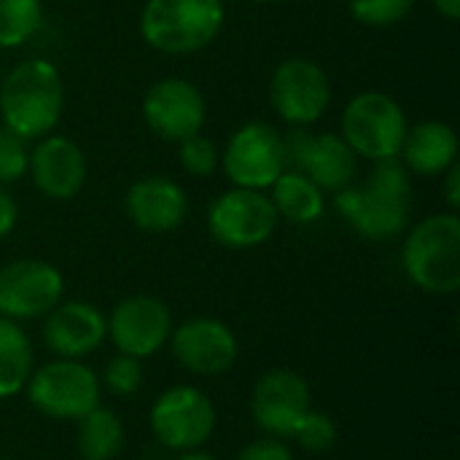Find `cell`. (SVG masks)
Returning a JSON list of instances; mask_svg holds the SVG:
<instances>
[{"label": "cell", "mask_w": 460, "mask_h": 460, "mask_svg": "<svg viewBox=\"0 0 460 460\" xmlns=\"http://www.w3.org/2000/svg\"><path fill=\"white\" fill-rule=\"evenodd\" d=\"M372 172L361 183H350L334 194L340 216L367 240L385 243L410 226L412 175L399 159L372 162Z\"/></svg>", "instance_id": "cell-1"}, {"label": "cell", "mask_w": 460, "mask_h": 460, "mask_svg": "<svg viewBox=\"0 0 460 460\" xmlns=\"http://www.w3.org/2000/svg\"><path fill=\"white\" fill-rule=\"evenodd\" d=\"M65 108V84L43 57H30L8 70L0 86L3 127L22 140H40L54 132Z\"/></svg>", "instance_id": "cell-2"}, {"label": "cell", "mask_w": 460, "mask_h": 460, "mask_svg": "<svg viewBox=\"0 0 460 460\" xmlns=\"http://www.w3.org/2000/svg\"><path fill=\"white\" fill-rule=\"evenodd\" d=\"M402 267L410 283L426 294L447 296L460 288L458 213H434L418 221L402 245Z\"/></svg>", "instance_id": "cell-3"}, {"label": "cell", "mask_w": 460, "mask_h": 460, "mask_svg": "<svg viewBox=\"0 0 460 460\" xmlns=\"http://www.w3.org/2000/svg\"><path fill=\"white\" fill-rule=\"evenodd\" d=\"M224 19V0H146L140 35L162 54H194L221 35Z\"/></svg>", "instance_id": "cell-4"}, {"label": "cell", "mask_w": 460, "mask_h": 460, "mask_svg": "<svg viewBox=\"0 0 460 460\" xmlns=\"http://www.w3.org/2000/svg\"><path fill=\"white\" fill-rule=\"evenodd\" d=\"M35 412L49 420L75 423L94 407H100V375L86 361L51 358L49 364L32 369L22 391Z\"/></svg>", "instance_id": "cell-5"}, {"label": "cell", "mask_w": 460, "mask_h": 460, "mask_svg": "<svg viewBox=\"0 0 460 460\" xmlns=\"http://www.w3.org/2000/svg\"><path fill=\"white\" fill-rule=\"evenodd\" d=\"M410 121L404 108L385 92H358L340 116V135L358 159H399Z\"/></svg>", "instance_id": "cell-6"}, {"label": "cell", "mask_w": 460, "mask_h": 460, "mask_svg": "<svg viewBox=\"0 0 460 460\" xmlns=\"http://www.w3.org/2000/svg\"><path fill=\"white\" fill-rule=\"evenodd\" d=\"M216 407L197 385H172L148 410V429L154 439L172 453L199 450L216 431Z\"/></svg>", "instance_id": "cell-7"}, {"label": "cell", "mask_w": 460, "mask_h": 460, "mask_svg": "<svg viewBox=\"0 0 460 460\" xmlns=\"http://www.w3.org/2000/svg\"><path fill=\"white\" fill-rule=\"evenodd\" d=\"M221 167L232 186L267 191L286 164L283 132L264 121H248L232 132L221 151Z\"/></svg>", "instance_id": "cell-8"}, {"label": "cell", "mask_w": 460, "mask_h": 460, "mask_svg": "<svg viewBox=\"0 0 460 460\" xmlns=\"http://www.w3.org/2000/svg\"><path fill=\"white\" fill-rule=\"evenodd\" d=\"M278 221L280 218L270 202V194L253 189L232 186L208 208V232L218 245L229 251H251L264 245L272 237Z\"/></svg>", "instance_id": "cell-9"}, {"label": "cell", "mask_w": 460, "mask_h": 460, "mask_svg": "<svg viewBox=\"0 0 460 460\" xmlns=\"http://www.w3.org/2000/svg\"><path fill=\"white\" fill-rule=\"evenodd\" d=\"M283 146L288 170L305 172L323 194H337L356 183L358 156L342 140V135H313L307 127H291L288 135H283Z\"/></svg>", "instance_id": "cell-10"}, {"label": "cell", "mask_w": 460, "mask_h": 460, "mask_svg": "<svg viewBox=\"0 0 460 460\" xmlns=\"http://www.w3.org/2000/svg\"><path fill=\"white\" fill-rule=\"evenodd\" d=\"M270 102L286 124L310 127L332 105V78L315 59H283L270 78Z\"/></svg>", "instance_id": "cell-11"}, {"label": "cell", "mask_w": 460, "mask_h": 460, "mask_svg": "<svg viewBox=\"0 0 460 460\" xmlns=\"http://www.w3.org/2000/svg\"><path fill=\"white\" fill-rule=\"evenodd\" d=\"M65 296L62 272L43 259H16L0 267V315L35 321L51 313Z\"/></svg>", "instance_id": "cell-12"}, {"label": "cell", "mask_w": 460, "mask_h": 460, "mask_svg": "<svg viewBox=\"0 0 460 460\" xmlns=\"http://www.w3.org/2000/svg\"><path fill=\"white\" fill-rule=\"evenodd\" d=\"M108 340L113 342L116 353L135 356L140 361L156 356L170 334H172V313L170 307L151 294H132L113 305L105 315Z\"/></svg>", "instance_id": "cell-13"}, {"label": "cell", "mask_w": 460, "mask_h": 460, "mask_svg": "<svg viewBox=\"0 0 460 460\" xmlns=\"http://www.w3.org/2000/svg\"><path fill=\"white\" fill-rule=\"evenodd\" d=\"M313 410V391L294 369L264 372L251 391V418L267 437L291 442L302 418Z\"/></svg>", "instance_id": "cell-14"}, {"label": "cell", "mask_w": 460, "mask_h": 460, "mask_svg": "<svg viewBox=\"0 0 460 460\" xmlns=\"http://www.w3.org/2000/svg\"><path fill=\"white\" fill-rule=\"evenodd\" d=\"M167 345L172 358L197 377H221L240 356L237 334L218 318H189L172 326Z\"/></svg>", "instance_id": "cell-15"}, {"label": "cell", "mask_w": 460, "mask_h": 460, "mask_svg": "<svg viewBox=\"0 0 460 460\" xmlns=\"http://www.w3.org/2000/svg\"><path fill=\"white\" fill-rule=\"evenodd\" d=\"M143 119L156 137L167 143H181L202 132L208 105L202 92L191 81L172 75L148 86L143 97Z\"/></svg>", "instance_id": "cell-16"}, {"label": "cell", "mask_w": 460, "mask_h": 460, "mask_svg": "<svg viewBox=\"0 0 460 460\" xmlns=\"http://www.w3.org/2000/svg\"><path fill=\"white\" fill-rule=\"evenodd\" d=\"M40 337L54 358L86 361L108 340L105 313L84 299L59 302L43 315Z\"/></svg>", "instance_id": "cell-17"}, {"label": "cell", "mask_w": 460, "mask_h": 460, "mask_svg": "<svg viewBox=\"0 0 460 460\" xmlns=\"http://www.w3.org/2000/svg\"><path fill=\"white\" fill-rule=\"evenodd\" d=\"M27 172L35 189L57 202L73 199L86 183V156L65 135H46L30 151Z\"/></svg>", "instance_id": "cell-18"}, {"label": "cell", "mask_w": 460, "mask_h": 460, "mask_svg": "<svg viewBox=\"0 0 460 460\" xmlns=\"http://www.w3.org/2000/svg\"><path fill=\"white\" fill-rule=\"evenodd\" d=\"M127 218L148 234L175 232L189 213V197L181 183L164 175H148L135 181L124 194Z\"/></svg>", "instance_id": "cell-19"}, {"label": "cell", "mask_w": 460, "mask_h": 460, "mask_svg": "<svg viewBox=\"0 0 460 460\" xmlns=\"http://www.w3.org/2000/svg\"><path fill=\"white\" fill-rule=\"evenodd\" d=\"M458 132L447 121L429 119L407 129L399 162L410 170V175L442 178L458 162Z\"/></svg>", "instance_id": "cell-20"}, {"label": "cell", "mask_w": 460, "mask_h": 460, "mask_svg": "<svg viewBox=\"0 0 460 460\" xmlns=\"http://www.w3.org/2000/svg\"><path fill=\"white\" fill-rule=\"evenodd\" d=\"M267 191L278 218L288 224H315L326 210V194L299 170H283Z\"/></svg>", "instance_id": "cell-21"}, {"label": "cell", "mask_w": 460, "mask_h": 460, "mask_svg": "<svg viewBox=\"0 0 460 460\" xmlns=\"http://www.w3.org/2000/svg\"><path fill=\"white\" fill-rule=\"evenodd\" d=\"M35 369V350L22 323L0 315V402L24 391Z\"/></svg>", "instance_id": "cell-22"}, {"label": "cell", "mask_w": 460, "mask_h": 460, "mask_svg": "<svg viewBox=\"0 0 460 460\" xmlns=\"http://www.w3.org/2000/svg\"><path fill=\"white\" fill-rule=\"evenodd\" d=\"M75 450L81 460H116L121 456L127 431L113 410L100 404L75 420Z\"/></svg>", "instance_id": "cell-23"}, {"label": "cell", "mask_w": 460, "mask_h": 460, "mask_svg": "<svg viewBox=\"0 0 460 460\" xmlns=\"http://www.w3.org/2000/svg\"><path fill=\"white\" fill-rule=\"evenodd\" d=\"M40 0H0V49L24 46L40 27Z\"/></svg>", "instance_id": "cell-24"}, {"label": "cell", "mask_w": 460, "mask_h": 460, "mask_svg": "<svg viewBox=\"0 0 460 460\" xmlns=\"http://www.w3.org/2000/svg\"><path fill=\"white\" fill-rule=\"evenodd\" d=\"M143 377H146V369H143V361L140 358L116 353L102 367L100 388H105L116 399H129V396H135L143 388Z\"/></svg>", "instance_id": "cell-25"}, {"label": "cell", "mask_w": 460, "mask_h": 460, "mask_svg": "<svg viewBox=\"0 0 460 460\" xmlns=\"http://www.w3.org/2000/svg\"><path fill=\"white\" fill-rule=\"evenodd\" d=\"M178 162L194 178H210L221 167V148L202 132L178 143Z\"/></svg>", "instance_id": "cell-26"}, {"label": "cell", "mask_w": 460, "mask_h": 460, "mask_svg": "<svg viewBox=\"0 0 460 460\" xmlns=\"http://www.w3.org/2000/svg\"><path fill=\"white\" fill-rule=\"evenodd\" d=\"M418 0H348L356 22L364 27H394L410 16Z\"/></svg>", "instance_id": "cell-27"}, {"label": "cell", "mask_w": 460, "mask_h": 460, "mask_svg": "<svg viewBox=\"0 0 460 460\" xmlns=\"http://www.w3.org/2000/svg\"><path fill=\"white\" fill-rule=\"evenodd\" d=\"M291 442H296L307 453H329L337 445V423L332 415L313 407L296 426Z\"/></svg>", "instance_id": "cell-28"}, {"label": "cell", "mask_w": 460, "mask_h": 460, "mask_svg": "<svg viewBox=\"0 0 460 460\" xmlns=\"http://www.w3.org/2000/svg\"><path fill=\"white\" fill-rule=\"evenodd\" d=\"M30 164V151L27 140L13 135L11 129H0V186L16 183L27 175Z\"/></svg>", "instance_id": "cell-29"}, {"label": "cell", "mask_w": 460, "mask_h": 460, "mask_svg": "<svg viewBox=\"0 0 460 460\" xmlns=\"http://www.w3.org/2000/svg\"><path fill=\"white\" fill-rule=\"evenodd\" d=\"M234 460H294V450L286 439L264 434V437L248 442Z\"/></svg>", "instance_id": "cell-30"}, {"label": "cell", "mask_w": 460, "mask_h": 460, "mask_svg": "<svg viewBox=\"0 0 460 460\" xmlns=\"http://www.w3.org/2000/svg\"><path fill=\"white\" fill-rule=\"evenodd\" d=\"M16 221H19V205L13 194H8L5 186H0V240L13 232Z\"/></svg>", "instance_id": "cell-31"}, {"label": "cell", "mask_w": 460, "mask_h": 460, "mask_svg": "<svg viewBox=\"0 0 460 460\" xmlns=\"http://www.w3.org/2000/svg\"><path fill=\"white\" fill-rule=\"evenodd\" d=\"M442 194L447 202V210L458 213L460 208V164L456 162L445 175H442Z\"/></svg>", "instance_id": "cell-32"}, {"label": "cell", "mask_w": 460, "mask_h": 460, "mask_svg": "<svg viewBox=\"0 0 460 460\" xmlns=\"http://www.w3.org/2000/svg\"><path fill=\"white\" fill-rule=\"evenodd\" d=\"M434 11L439 16H445L447 22H456L460 16V0H431Z\"/></svg>", "instance_id": "cell-33"}, {"label": "cell", "mask_w": 460, "mask_h": 460, "mask_svg": "<svg viewBox=\"0 0 460 460\" xmlns=\"http://www.w3.org/2000/svg\"><path fill=\"white\" fill-rule=\"evenodd\" d=\"M172 460H216V456H210V453H205V447H199V450H186V453H175V458Z\"/></svg>", "instance_id": "cell-34"}, {"label": "cell", "mask_w": 460, "mask_h": 460, "mask_svg": "<svg viewBox=\"0 0 460 460\" xmlns=\"http://www.w3.org/2000/svg\"><path fill=\"white\" fill-rule=\"evenodd\" d=\"M256 3H280V0H256Z\"/></svg>", "instance_id": "cell-35"}, {"label": "cell", "mask_w": 460, "mask_h": 460, "mask_svg": "<svg viewBox=\"0 0 460 460\" xmlns=\"http://www.w3.org/2000/svg\"><path fill=\"white\" fill-rule=\"evenodd\" d=\"M0 460H13V458H0Z\"/></svg>", "instance_id": "cell-36"}]
</instances>
